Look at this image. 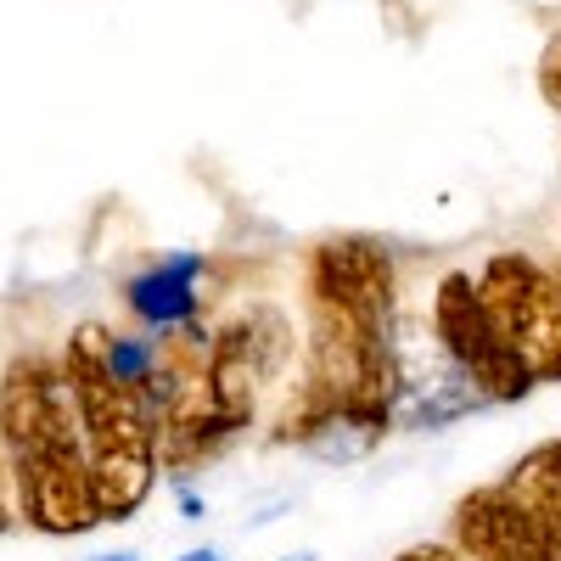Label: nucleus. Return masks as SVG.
I'll return each mask as SVG.
<instances>
[{"label":"nucleus","mask_w":561,"mask_h":561,"mask_svg":"<svg viewBox=\"0 0 561 561\" xmlns=\"http://www.w3.org/2000/svg\"><path fill=\"white\" fill-rule=\"evenodd\" d=\"M455 550L466 561H561V500L528 460L511 466V478L460 500Z\"/></svg>","instance_id":"1"},{"label":"nucleus","mask_w":561,"mask_h":561,"mask_svg":"<svg viewBox=\"0 0 561 561\" xmlns=\"http://www.w3.org/2000/svg\"><path fill=\"white\" fill-rule=\"evenodd\" d=\"M478 293L500 337L517 348V359L539 382H561V275L505 253L478 275Z\"/></svg>","instance_id":"2"},{"label":"nucleus","mask_w":561,"mask_h":561,"mask_svg":"<svg viewBox=\"0 0 561 561\" xmlns=\"http://www.w3.org/2000/svg\"><path fill=\"white\" fill-rule=\"evenodd\" d=\"M433 343L438 354L466 370L494 404H511V399H528L539 388V377L517 359V348H511L500 337V325L489 320L483 309V293H478V275H449L444 287L433 293Z\"/></svg>","instance_id":"3"},{"label":"nucleus","mask_w":561,"mask_h":561,"mask_svg":"<svg viewBox=\"0 0 561 561\" xmlns=\"http://www.w3.org/2000/svg\"><path fill=\"white\" fill-rule=\"evenodd\" d=\"M309 309H332L359 325H399V270L377 242H325L309 259Z\"/></svg>","instance_id":"4"},{"label":"nucleus","mask_w":561,"mask_h":561,"mask_svg":"<svg viewBox=\"0 0 561 561\" xmlns=\"http://www.w3.org/2000/svg\"><path fill=\"white\" fill-rule=\"evenodd\" d=\"M203 275H208L203 253H163L124 280V309L140 320V332L174 337L203 320Z\"/></svg>","instance_id":"5"},{"label":"nucleus","mask_w":561,"mask_h":561,"mask_svg":"<svg viewBox=\"0 0 561 561\" xmlns=\"http://www.w3.org/2000/svg\"><path fill=\"white\" fill-rule=\"evenodd\" d=\"M388 433H393L388 404H325L309 421H298L280 444H298L309 460H325V466H348V460H365Z\"/></svg>","instance_id":"6"},{"label":"nucleus","mask_w":561,"mask_h":561,"mask_svg":"<svg viewBox=\"0 0 561 561\" xmlns=\"http://www.w3.org/2000/svg\"><path fill=\"white\" fill-rule=\"evenodd\" d=\"M528 472H534V478H545V483H550V494L561 500V438L528 455Z\"/></svg>","instance_id":"7"},{"label":"nucleus","mask_w":561,"mask_h":561,"mask_svg":"<svg viewBox=\"0 0 561 561\" xmlns=\"http://www.w3.org/2000/svg\"><path fill=\"white\" fill-rule=\"evenodd\" d=\"M169 494H174V505H180V523H203V517H208V500L185 483V478H169Z\"/></svg>","instance_id":"8"},{"label":"nucleus","mask_w":561,"mask_h":561,"mask_svg":"<svg viewBox=\"0 0 561 561\" xmlns=\"http://www.w3.org/2000/svg\"><path fill=\"white\" fill-rule=\"evenodd\" d=\"M399 561H466L455 545H415V550H404Z\"/></svg>","instance_id":"9"},{"label":"nucleus","mask_w":561,"mask_h":561,"mask_svg":"<svg viewBox=\"0 0 561 561\" xmlns=\"http://www.w3.org/2000/svg\"><path fill=\"white\" fill-rule=\"evenodd\" d=\"M174 561H230V556H225L219 545H197V550H180Z\"/></svg>","instance_id":"10"},{"label":"nucleus","mask_w":561,"mask_h":561,"mask_svg":"<svg viewBox=\"0 0 561 561\" xmlns=\"http://www.w3.org/2000/svg\"><path fill=\"white\" fill-rule=\"evenodd\" d=\"M90 561H140L135 550H102V556H90Z\"/></svg>","instance_id":"11"},{"label":"nucleus","mask_w":561,"mask_h":561,"mask_svg":"<svg viewBox=\"0 0 561 561\" xmlns=\"http://www.w3.org/2000/svg\"><path fill=\"white\" fill-rule=\"evenodd\" d=\"M275 561H320L314 550H293V556H275Z\"/></svg>","instance_id":"12"}]
</instances>
